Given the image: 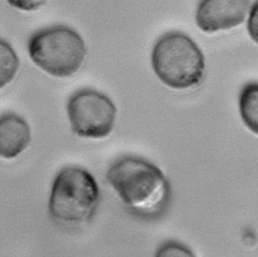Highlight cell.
<instances>
[{"instance_id":"cell-1","label":"cell","mask_w":258,"mask_h":257,"mask_svg":"<svg viewBox=\"0 0 258 257\" xmlns=\"http://www.w3.org/2000/svg\"><path fill=\"white\" fill-rule=\"evenodd\" d=\"M107 180L125 206L141 218L160 216L170 201V184L163 172L141 157L126 155L115 160Z\"/></svg>"},{"instance_id":"cell-10","label":"cell","mask_w":258,"mask_h":257,"mask_svg":"<svg viewBox=\"0 0 258 257\" xmlns=\"http://www.w3.org/2000/svg\"><path fill=\"white\" fill-rule=\"evenodd\" d=\"M154 257H196L192 251L177 241H166L155 251Z\"/></svg>"},{"instance_id":"cell-6","label":"cell","mask_w":258,"mask_h":257,"mask_svg":"<svg viewBox=\"0 0 258 257\" xmlns=\"http://www.w3.org/2000/svg\"><path fill=\"white\" fill-rule=\"evenodd\" d=\"M250 0H200L195 20L208 33L230 29L245 20Z\"/></svg>"},{"instance_id":"cell-4","label":"cell","mask_w":258,"mask_h":257,"mask_svg":"<svg viewBox=\"0 0 258 257\" xmlns=\"http://www.w3.org/2000/svg\"><path fill=\"white\" fill-rule=\"evenodd\" d=\"M31 60L47 74L64 78L82 66L86 46L82 36L73 28L54 25L34 32L28 39Z\"/></svg>"},{"instance_id":"cell-8","label":"cell","mask_w":258,"mask_h":257,"mask_svg":"<svg viewBox=\"0 0 258 257\" xmlns=\"http://www.w3.org/2000/svg\"><path fill=\"white\" fill-rule=\"evenodd\" d=\"M240 116L247 126L255 134H258V82L245 84L239 94Z\"/></svg>"},{"instance_id":"cell-3","label":"cell","mask_w":258,"mask_h":257,"mask_svg":"<svg viewBox=\"0 0 258 257\" xmlns=\"http://www.w3.org/2000/svg\"><path fill=\"white\" fill-rule=\"evenodd\" d=\"M100 190L94 176L80 166L63 167L55 176L48 202L51 218L64 225H81L95 215Z\"/></svg>"},{"instance_id":"cell-2","label":"cell","mask_w":258,"mask_h":257,"mask_svg":"<svg viewBox=\"0 0 258 257\" xmlns=\"http://www.w3.org/2000/svg\"><path fill=\"white\" fill-rule=\"evenodd\" d=\"M150 59L156 77L169 88L187 89L203 79L204 54L196 42L180 31L161 35L152 47Z\"/></svg>"},{"instance_id":"cell-7","label":"cell","mask_w":258,"mask_h":257,"mask_svg":"<svg viewBox=\"0 0 258 257\" xmlns=\"http://www.w3.org/2000/svg\"><path fill=\"white\" fill-rule=\"evenodd\" d=\"M31 140V132L26 121L13 113L2 114L0 119V154L12 159L23 152Z\"/></svg>"},{"instance_id":"cell-5","label":"cell","mask_w":258,"mask_h":257,"mask_svg":"<svg viewBox=\"0 0 258 257\" xmlns=\"http://www.w3.org/2000/svg\"><path fill=\"white\" fill-rule=\"evenodd\" d=\"M67 113L74 133L99 139L113 131L117 109L107 95L94 89H82L68 99Z\"/></svg>"},{"instance_id":"cell-9","label":"cell","mask_w":258,"mask_h":257,"mask_svg":"<svg viewBox=\"0 0 258 257\" xmlns=\"http://www.w3.org/2000/svg\"><path fill=\"white\" fill-rule=\"evenodd\" d=\"M18 58L12 47L4 40H1V86L9 83L18 69Z\"/></svg>"},{"instance_id":"cell-11","label":"cell","mask_w":258,"mask_h":257,"mask_svg":"<svg viewBox=\"0 0 258 257\" xmlns=\"http://www.w3.org/2000/svg\"><path fill=\"white\" fill-rule=\"evenodd\" d=\"M247 29L250 37L258 44V0L255 1L250 9Z\"/></svg>"},{"instance_id":"cell-12","label":"cell","mask_w":258,"mask_h":257,"mask_svg":"<svg viewBox=\"0 0 258 257\" xmlns=\"http://www.w3.org/2000/svg\"><path fill=\"white\" fill-rule=\"evenodd\" d=\"M9 5L19 10L31 11L42 6L46 0H6Z\"/></svg>"}]
</instances>
